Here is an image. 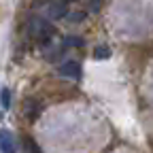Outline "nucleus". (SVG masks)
I'll return each instance as SVG.
<instances>
[{
    "label": "nucleus",
    "instance_id": "5",
    "mask_svg": "<svg viewBox=\"0 0 153 153\" xmlns=\"http://www.w3.org/2000/svg\"><path fill=\"white\" fill-rule=\"evenodd\" d=\"M108 55H111L108 47H96V53H94V57H96V60H98V57L102 60V57H108Z\"/></svg>",
    "mask_w": 153,
    "mask_h": 153
},
{
    "label": "nucleus",
    "instance_id": "6",
    "mask_svg": "<svg viewBox=\"0 0 153 153\" xmlns=\"http://www.w3.org/2000/svg\"><path fill=\"white\" fill-rule=\"evenodd\" d=\"M2 106H9V91H2Z\"/></svg>",
    "mask_w": 153,
    "mask_h": 153
},
{
    "label": "nucleus",
    "instance_id": "2",
    "mask_svg": "<svg viewBox=\"0 0 153 153\" xmlns=\"http://www.w3.org/2000/svg\"><path fill=\"white\" fill-rule=\"evenodd\" d=\"M60 72H62V74H68V76H74V79H79V74H81L79 66H76L74 62H68V64H64V66L60 68Z\"/></svg>",
    "mask_w": 153,
    "mask_h": 153
},
{
    "label": "nucleus",
    "instance_id": "7",
    "mask_svg": "<svg viewBox=\"0 0 153 153\" xmlns=\"http://www.w3.org/2000/svg\"><path fill=\"white\" fill-rule=\"evenodd\" d=\"M66 2H68V0H66Z\"/></svg>",
    "mask_w": 153,
    "mask_h": 153
},
{
    "label": "nucleus",
    "instance_id": "4",
    "mask_svg": "<svg viewBox=\"0 0 153 153\" xmlns=\"http://www.w3.org/2000/svg\"><path fill=\"white\" fill-rule=\"evenodd\" d=\"M24 153H41V149L36 147V143L32 138H26L24 140Z\"/></svg>",
    "mask_w": 153,
    "mask_h": 153
},
{
    "label": "nucleus",
    "instance_id": "1",
    "mask_svg": "<svg viewBox=\"0 0 153 153\" xmlns=\"http://www.w3.org/2000/svg\"><path fill=\"white\" fill-rule=\"evenodd\" d=\"M0 153H17L15 136H13V132L7 130V128L0 130Z\"/></svg>",
    "mask_w": 153,
    "mask_h": 153
},
{
    "label": "nucleus",
    "instance_id": "3",
    "mask_svg": "<svg viewBox=\"0 0 153 153\" xmlns=\"http://www.w3.org/2000/svg\"><path fill=\"white\" fill-rule=\"evenodd\" d=\"M24 113H26V117H30V119H34V117H36V113H38V108H36L34 100H28V102L24 104Z\"/></svg>",
    "mask_w": 153,
    "mask_h": 153
}]
</instances>
